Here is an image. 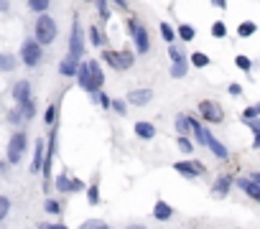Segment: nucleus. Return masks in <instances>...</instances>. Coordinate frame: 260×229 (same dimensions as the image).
<instances>
[{
    "label": "nucleus",
    "instance_id": "25",
    "mask_svg": "<svg viewBox=\"0 0 260 229\" xmlns=\"http://www.w3.org/2000/svg\"><path fill=\"white\" fill-rule=\"evenodd\" d=\"M8 209H11V201H8L6 196H0V219L8 214Z\"/></svg>",
    "mask_w": 260,
    "mask_h": 229
},
{
    "label": "nucleus",
    "instance_id": "5",
    "mask_svg": "<svg viewBox=\"0 0 260 229\" xmlns=\"http://www.w3.org/2000/svg\"><path fill=\"white\" fill-rule=\"evenodd\" d=\"M199 112L204 114L209 123H219L222 118H225V112L219 109V104H214V102H209V99H204V102L199 104Z\"/></svg>",
    "mask_w": 260,
    "mask_h": 229
},
{
    "label": "nucleus",
    "instance_id": "38",
    "mask_svg": "<svg viewBox=\"0 0 260 229\" xmlns=\"http://www.w3.org/2000/svg\"><path fill=\"white\" fill-rule=\"evenodd\" d=\"M8 8V0H0V11H6Z\"/></svg>",
    "mask_w": 260,
    "mask_h": 229
},
{
    "label": "nucleus",
    "instance_id": "23",
    "mask_svg": "<svg viewBox=\"0 0 260 229\" xmlns=\"http://www.w3.org/2000/svg\"><path fill=\"white\" fill-rule=\"evenodd\" d=\"M28 6L33 11H46L49 8V0H28Z\"/></svg>",
    "mask_w": 260,
    "mask_h": 229
},
{
    "label": "nucleus",
    "instance_id": "18",
    "mask_svg": "<svg viewBox=\"0 0 260 229\" xmlns=\"http://www.w3.org/2000/svg\"><path fill=\"white\" fill-rule=\"evenodd\" d=\"M153 214H156L158 219H168V216H171V206H168V204H163V201H158Z\"/></svg>",
    "mask_w": 260,
    "mask_h": 229
},
{
    "label": "nucleus",
    "instance_id": "35",
    "mask_svg": "<svg viewBox=\"0 0 260 229\" xmlns=\"http://www.w3.org/2000/svg\"><path fill=\"white\" fill-rule=\"evenodd\" d=\"M90 201H92V204L97 201V188H90Z\"/></svg>",
    "mask_w": 260,
    "mask_h": 229
},
{
    "label": "nucleus",
    "instance_id": "7",
    "mask_svg": "<svg viewBox=\"0 0 260 229\" xmlns=\"http://www.w3.org/2000/svg\"><path fill=\"white\" fill-rule=\"evenodd\" d=\"M87 66H90V92H95V89H100L102 87V82H105V76H102V69H100V64L97 61H87Z\"/></svg>",
    "mask_w": 260,
    "mask_h": 229
},
{
    "label": "nucleus",
    "instance_id": "21",
    "mask_svg": "<svg viewBox=\"0 0 260 229\" xmlns=\"http://www.w3.org/2000/svg\"><path fill=\"white\" fill-rule=\"evenodd\" d=\"M171 74H174V76H184V74H187V64H184V59H181V61H174Z\"/></svg>",
    "mask_w": 260,
    "mask_h": 229
},
{
    "label": "nucleus",
    "instance_id": "19",
    "mask_svg": "<svg viewBox=\"0 0 260 229\" xmlns=\"http://www.w3.org/2000/svg\"><path fill=\"white\" fill-rule=\"evenodd\" d=\"M227 186H230V178L222 176V178L214 183V194H227Z\"/></svg>",
    "mask_w": 260,
    "mask_h": 229
},
{
    "label": "nucleus",
    "instance_id": "32",
    "mask_svg": "<svg viewBox=\"0 0 260 229\" xmlns=\"http://www.w3.org/2000/svg\"><path fill=\"white\" fill-rule=\"evenodd\" d=\"M92 41H95V44H102V33H100L97 28H92Z\"/></svg>",
    "mask_w": 260,
    "mask_h": 229
},
{
    "label": "nucleus",
    "instance_id": "20",
    "mask_svg": "<svg viewBox=\"0 0 260 229\" xmlns=\"http://www.w3.org/2000/svg\"><path fill=\"white\" fill-rule=\"evenodd\" d=\"M13 66H16L13 56H6V54H0V69H3V71H8V69H13Z\"/></svg>",
    "mask_w": 260,
    "mask_h": 229
},
{
    "label": "nucleus",
    "instance_id": "42",
    "mask_svg": "<svg viewBox=\"0 0 260 229\" xmlns=\"http://www.w3.org/2000/svg\"><path fill=\"white\" fill-rule=\"evenodd\" d=\"M95 229H107V226L105 224H95Z\"/></svg>",
    "mask_w": 260,
    "mask_h": 229
},
{
    "label": "nucleus",
    "instance_id": "33",
    "mask_svg": "<svg viewBox=\"0 0 260 229\" xmlns=\"http://www.w3.org/2000/svg\"><path fill=\"white\" fill-rule=\"evenodd\" d=\"M46 209L56 214V211H59V204H56V201H46Z\"/></svg>",
    "mask_w": 260,
    "mask_h": 229
},
{
    "label": "nucleus",
    "instance_id": "29",
    "mask_svg": "<svg viewBox=\"0 0 260 229\" xmlns=\"http://www.w3.org/2000/svg\"><path fill=\"white\" fill-rule=\"evenodd\" d=\"M212 33L222 38V36H225V23H214V26H212Z\"/></svg>",
    "mask_w": 260,
    "mask_h": 229
},
{
    "label": "nucleus",
    "instance_id": "39",
    "mask_svg": "<svg viewBox=\"0 0 260 229\" xmlns=\"http://www.w3.org/2000/svg\"><path fill=\"white\" fill-rule=\"evenodd\" d=\"M115 3H118V8H125V0H115Z\"/></svg>",
    "mask_w": 260,
    "mask_h": 229
},
{
    "label": "nucleus",
    "instance_id": "15",
    "mask_svg": "<svg viewBox=\"0 0 260 229\" xmlns=\"http://www.w3.org/2000/svg\"><path fill=\"white\" fill-rule=\"evenodd\" d=\"M56 183H59L61 191H77V188H82V181H69L66 176H59Z\"/></svg>",
    "mask_w": 260,
    "mask_h": 229
},
{
    "label": "nucleus",
    "instance_id": "4",
    "mask_svg": "<svg viewBox=\"0 0 260 229\" xmlns=\"http://www.w3.org/2000/svg\"><path fill=\"white\" fill-rule=\"evenodd\" d=\"M105 61H107L110 66H115V69H130V64H133V56H130L128 51H123V54L105 51Z\"/></svg>",
    "mask_w": 260,
    "mask_h": 229
},
{
    "label": "nucleus",
    "instance_id": "41",
    "mask_svg": "<svg viewBox=\"0 0 260 229\" xmlns=\"http://www.w3.org/2000/svg\"><path fill=\"white\" fill-rule=\"evenodd\" d=\"M46 229H66V226H61V224H56V226H46Z\"/></svg>",
    "mask_w": 260,
    "mask_h": 229
},
{
    "label": "nucleus",
    "instance_id": "28",
    "mask_svg": "<svg viewBox=\"0 0 260 229\" xmlns=\"http://www.w3.org/2000/svg\"><path fill=\"white\" fill-rule=\"evenodd\" d=\"M161 33H163L166 41H171V38H174V31H171V26H168V23H163V26H161Z\"/></svg>",
    "mask_w": 260,
    "mask_h": 229
},
{
    "label": "nucleus",
    "instance_id": "6",
    "mask_svg": "<svg viewBox=\"0 0 260 229\" xmlns=\"http://www.w3.org/2000/svg\"><path fill=\"white\" fill-rule=\"evenodd\" d=\"M130 28H133V41H135L138 51L145 54L148 51V33H145V28L140 23H130Z\"/></svg>",
    "mask_w": 260,
    "mask_h": 229
},
{
    "label": "nucleus",
    "instance_id": "11",
    "mask_svg": "<svg viewBox=\"0 0 260 229\" xmlns=\"http://www.w3.org/2000/svg\"><path fill=\"white\" fill-rule=\"evenodd\" d=\"M59 71H61L64 76H71V74H77V59H74V56H66V59L59 64Z\"/></svg>",
    "mask_w": 260,
    "mask_h": 229
},
{
    "label": "nucleus",
    "instance_id": "14",
    "mask_svg": "<svg viewBox=\"0 0 260 229\" xmlns=\"http://www.w3.org/2000/svg\"><path fill=\"white\" fill-rule=\"evenodd\" d=\"M128 99H130L133 104H145V102H151V92H148V89H140V92H130V94H128Z\"/></svg>",
    "mask_w": 260,
    "mask_h": 229
},
{
    "label": "nucleus",
    "instance_id": "31",
    "mask_svg": "<svg viewBox=\"0 0 260 229\" xmlns=\"http://www.w3.org/2000/svg\"><path fill=\"white\" fill-rule=\"evenodd\" d=\"M237 66H242V69H250V59H245V56H237Z\"/></svg>",
    "mask_w": 260,
    "mask_h": 229
},
{
    "label": "nucleus",
    "instance_id": "43",
    "mask_svg": "<svg viewBox=\"0 0 260 229\" xmlns=\"http://www.w3.org/2000/svg\"><path fill=\"white\" fill-rule=\"evenodd\" d=\"M128 229H143V226H128Z\"/></svg>",
    "mask_w": 260,
    "mask_h": 229
},
{
    "label": "nucleus",
    "instance_id": "2",
    "mask_svg": "<svg viewBox=\"0 0 260 229\" xmlns=\"http://www.w3.org/2000/svg\"><path fill=\"white\" fill-rule=\"evenodd\" d=\"M23 150H26V135L23 133H16L11 138V145H8V161L11 163H18L21 156H23Z\"/></svg>",
    "mask_w": 260,
    "mask_h": 229
},
{
    "label": "nucleus",
    "instance_id": "9",
    "mask_svg": "<svg viewBox=\"0 0 260 229\" xmlns=\"http://www.w3.org/2000/svg\"><path fill=\"white\" fill-rule=\"evenodd\" d=\"M176 171L184 173V176H202V173H204V166L197 163V161H187V163H176Z\"/></svg>",
    "mask_w": 260,
    "mask_h": 229
},
{
    "label": "nucleus",
    "instance_id": "27",
    "mask_svg": "<svg viewBox=\"0 0 260 229\" xmlns=\"http://www.w3.org/2000/svg\"><path fill=\"white\" fill-rule=\"evenodd\" d=\"M192 61H194L197 66H207V64H209V59H207L204 54H194V59H192Z\"/></svg>",
    "mask_w": 260,
    "mask_h": 229
},
{
    "label": "nucleus",
    "instance_id": "30",
    "mask_svg": "<svg viewBox=\"0 0 260 229\" xmlns=\"http://www.w3.org/2000/svg\"><path fill=\"white\" fill-rule=\"evenodd\" d=\"M179 148H181L184 153H189V150H192V145H189V140H184V138H179Z\"/></svg>",
    "mask_w": 260,
    "mask_h": 229
},
{
    "label": "nucleus",
    "instance_id": "8",
    "mask_svg": "<svg viewBox=\"0 0 260 229\" xmlns=\"http://www.w3.org/2000/svg\"><path fill=\"white\" fill-rule=\"evenodd\" d=\"M23 59H26L28 66H36V64H39V59H41V49L36 46L33 41H26L23 44Z\"/></svg>",
    "mask_w": 260,
    "mask_h": 229
},
{
    "label": "nucleus",
    "instance_id": "1",
    "mask_svg": "<svg viewBox=\"0 0 260 229\" xmlns=\"http://www.w3.org/2000/svg\"><path fill=\"white\" fill-rule=\"evenodd\" d=\"M36 36H39L41 44H51L54 36H56V23H54L49 16H44L39 23H36Z\"/></svg>",
    "mask_w": 260,
    "mask_h": 229
},
{
    "label": "nucleus",
    "instance_id": "24",
    "mask_svg": "<svg viewBox=\"0 0 260 229\" xmlns=\"http://www.w3.org/2000/svg\"><path fill=\"white\" fill-rule=\"evenodd\" d=\"M250 33H255V23H250V21H247V23H242V26H240V36H250Z\"/></svg>",
    "mask_w": 260,
    "mask_h": 229
},
{
    "label": "nucleus",
    "instance_id": "26",
    "mask_svg": "<svg viewBox=\"0 0 260 229\" xmlns=\"http://www.w3.org/2000/svg\"><path fill=\"white\" fill-rule=\"evenodd\" d=\"M176 128H179V133H187V130H189V120H187V118H179V120H176Z\"/></svg>",
    "mask_w": 260,
    "mask_h": 229
},
{
    "label": "nucleus",
    "instance_id": "36",
    "mask_svg": "<svg viewBox=\"0 0 260 229\" xmlns=\"http://www.w3.org/2000/svg\"><path fill=\"white\" fill-rule=\"evenodd\" d=\"M257 114V107H247V118H255Z\"/></svg>",
    "mask_w": 260,
    "mask_h": 229
},
{
    "label": "nucleus",
    "instance_id": "37",
    "mask_svg": "<svg viewBox=\"0 0 260 229\" xmlns=\"http://www.w3.org/2000/svg\"><path fill=\"white\" fill-rule=\"evenodd\" d=\"M113 107H115V109H118V112H125V104H123V102H115V104H113Z\"/></svg>",
    "mask_w": 260,
    "mask_h": 229
},
{
    "label": "nucleus",
    "instance_id": "10",
    "mask_svg": "<svg viewBox=\"0 0 260 229\" xmlns=\"http://www.w3.org/2000/svg\"><path fill=\"white\" fill-rule=\"evenodd\" d=\"M13 97L23 104V102H28V97H31V87H28V82H18L16 84V89H13Z\"/></svg>",
    "mask_w": 260,
    "mask_h": 229
},
{
    "label": "nucleus",
    "instance_id": "12",
    "mask_svg": "<svg viewBox=\"0 0 260 229\" xmlns=\"http://www.w3.org/2000/svg\"><path fill=\"white\" fill-rule=\"evenodd\" d=\"M207 145L212 148V153H214L217 158H227V150H225V145H222V143H217L212 135H207Z\"/></svg>",
    "mask_w": 260,
    "mask_h": 229
},
{
    "label": "nucleus",
    "instance_id": "13",
    "mask_svg": "<svg viewBox=\"0 0 260 229\" xmlns=\"http://www.w3.org/2000/svg\"><path fill=\"white\" fill-rule=\"evenodd\" d=\"M240 188H245L252 199H260V186L255 181H247V178H240Z\"/></svg>",
    "mask_w": 260,
    "mask_h": 229
},
{
    "label": "nucleus",
    "instance_id": "16",
    "mask_svg": "<svg viewBox=\"0 0 260 229\" xmlns=\"http://www.w3.org/2000/svg\"><path fill=\"white\" fill-rule=\"evenodd\" d=\"M41 161H44V143H36V156H33V163H31V171H41Z\"/></svg>",
    "mask_w": 260,
    "mask_h": 229
},
{
    "label": "nucleus",
    "instance_id": "34",
    "mask_svg": "<svg viewBox=\"0 0 260 229\" xmlns=\"http://www.w3.org/2000/svg\"><path fill=\"white\" fill-rule=\"evenodd\" d=\"M168 54H171V59H174V61H181V54H179L176 49H168Z\"/></svg>",
    "mask_w": 260,
    "mask_h": 229
},
{
    "label": "nucleus",
    "instance_id": "17",
    "mask_svg": "<svg viewBox=\"0 0 260 229\" xmlns=\"http://www.w3.org/2000/svg\"><path fill=\"white\" fill-rule=\"evenodd\" d=\"M135 133H138L140 138H153V133H156V130H153V125H151V123H138V125H135Z\"/></svg>",
    "mask_w": 260,
    "mask_h": 229
},
{
    "label": "nucleus",
    "instance_id": "22",
    "mask_svg": "<svg viewBox=\"0 0 260 229\" xmlns=\"http://www.w3.org/2000/svg\"><path fill=\"white\" fill-rule=\"evenodd\" d=\"M179 33H181L184 41H192V38H194V28H192V26H181V28H179Z\"/></svg>",
    "mask_w": 260,
    "mask_h": 229
},
{
    "label": "nucleus",
    "instance_id": "40",
    "mask_svg": "<svg viewBox=\"0 0 260 229\" xmlns=\"http://www.w3.org/2000/svg\"><path fill=\"white\" fill-rule=\"evenodd\" d=\"M214 3H217L219 8H225V0H214Z\"/></svg>",
    "mask_w": 260,
    "mask_h": 229
},
{
    "label": "nucleus",
    "instance_id": "3",
    "mask_svg": "<svg viewBox=\"0 0 260 229\" xmlns=\"http://www.w3.org/2000/svg\"><path fill=\"white\" fill-rule=\"evenodd\" d=\"M69 49H71V54H69V56H74V59H79V56H82V51H84V36H82V28H79L77 23H74V28H71Z\"/></svg>",
    "mask_w": 260,
    "mask_h": 229
}]
</instances>
